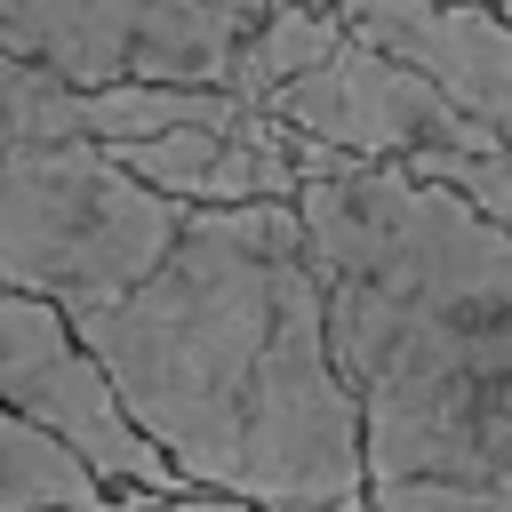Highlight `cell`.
Listing matches in <instances>:
<instances>
[{
    "instance_id": "obj_10",
    "label": "cell",
    "mask_w": 512,
    "mask_h": 512,
    "mask_svg": "<svg viewBox=\"0 0 512 512\" xmlns=\"http://www.w3.org/2000/svg\"><path fill=\"white\" fill-rule=\"evenodd\" d=\"M0 136H88L104 144V88H64L0 56Z\"/></svg>"
},
{
    "instance_id": "obj_3",
    "label": "cell",
    "mask_w": 512,
    "mask_h": 512,
    "mask_svg": "<svg viewBox=\"0 0 512 512\" xmlns=\"http://www.w3.org/2000/svg\"><path fill=\"white\" fill-rule=\"evenodd\" d=\"M176 200L88 136H0V288L64 320L136 296L184 240Z\"/></svg>"
},
{
    "instance_id": "obj_5",
    "label": "cell",
    "mask_w": 512,
    "mask_h": 512,
    "mask_svg": "<svg viewBox=\"0 0 512 512\" xmlns=\"http://www.w3.org/2000/svg\"><path fill=\"white\" fill-rule=\"evenodd\" d=\"M0 416H24L48 440H64L112 496H192L136 440V424L120 416L112 384L80 352L72 320L32 304V296H8V288H0Z\"/></svg>"
},
{
    "instance_id": "obj_1",
    "label": "cell",
    "mask_w": 512,
    "mask_h": 512,
    "mask_svg": "<svg viewBox=\"0 0 512 512\" xmlns=\"http://www.w3.org/2000/svg\"><path fill=\"white\" fill-rule=\"evenodd\" d=\"M72 336L184 488L248 512H368L360 392L296 200L192 208L168 264Z\"/></svg>"
},
{
    "instance_id": "obj_7",
    "label": "cell",
    "mask_w": 512,
    "mask_h": 512,
    "mask_svg": "<svg viewBox=\"0 0 512 512\" xmlns=\"http://www.w3.org/2000/svg\"><path fill=\"white\" fill-rule=\"evenodd\" d=\"M296 144H304L296 128H280L272 112L232 96L216 120L136 136V144H104V152L176 208H256V200H296L304 192Z\"/></svg>"
},
{
    "instance_id": "obj_8",
    "label": "cell",
    "mask_w": 512,
    "mask_h": 512,
    "mask_svg": "<svg viewBox=\"0 0 512 512\" xmlns=\"http://www.w3.org/2000/svg\"><path fill=\"white\" fill-rule=\"evenodd\" d=\"M112 488L40 424L0 416V512H104Z\"/></svg>"
},
{
    "instance_id": "obj_6",
    "label": "cell",
    "mask_w": 512,
    "mask_h": 512,
    "mask_svg": "<svg viewBox=\"0 0 512 512\" xmlns=\"http://www.w3.org/2000/svg\"><path fill=\"white\" fill-rule=\"evenodd\" d=\"M352 40L424 72L480 136L512 152V24L488 0H320Z\"/></svg>"
},
{
    "instance_id": "obj_9",
    "label": "cell",
    "mask_w": 512,
    "mask_h": 512,
    "mask_svg": "<svg viewBox=\"0 0 512 512\" xmlns=\"http://www.w3.org/2000/svg\"><path fill=\"white\" fill-rule=\"evenodd\" d=\"M336 40H344V24H336L320 0H272V16L248 32V48H240V64H232V96H240V104H264L272 88L304 80Z\"/></svg>"
},
{
    "instance_id": "obj_2",
    "label": "cell",
    "mask_w": 512,
    "mask_h": 512,
    "mask_svg": "<svg viewBox=\"0 0 512 512\" xmlns=\"http://www.w3.org/2000/svg\"><path fill=\"white\" fill-rule=\"evenodd\" d=\"M296 216L360 392L368 512H512V224L360 160Z\"/></svg>"
},
{
    "instance_id": "obj_4",
    "label": "cell",
    "mask_w": 512,
    "mask_h": 512,
    "mask_svg": "<svg viewBox=\"0 0 512 512\" xmlns=\"http://www.w3.org/2000/svg\"><path fill=\"white\" fill-rule=\"evenodd\" d=\"M272 0H0V56L64 88H232Z\"/></svg>"
}]
</instances>
